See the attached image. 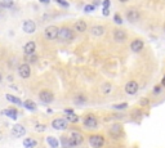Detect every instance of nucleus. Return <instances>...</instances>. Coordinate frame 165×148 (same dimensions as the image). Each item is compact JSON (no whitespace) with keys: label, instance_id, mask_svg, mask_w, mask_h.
Wrapping results in <instances>:
<instances>
[{"label":"nucleus","instance_id":"obj_1","mask_svg":"<svg viewBox=\"0 0 165 148\" xmlns=\"http://www.w3.org/2000/svg\"><path fill=\"white\" fill-rule=\"evenodd\" d=\"M58 37L62 41H69L74 39V32L71 31V28L69 27H61L58 30Z\"/></svg>","mask_w":165,"mask_h":148},{"label":"nucleus","instance_id":"obj_2","mask_svg":"<svg viewBox=\"0 0 165 148\" xmlns=\"http://www.w3.org/2000/svg\"><path fill=\"white\" fill-rule=\"evenodd\" d=\"M89 143L93 148H102V146L105 144V138L102 135L94 134V135H90L89 137Z\"/></svg>","mask_w":165,"mask_h":148},{"label":"nucleus","instance_id":"obj_3","mask_svg":"<svg viewBox=\"0 0 165 148\" xmlns=\"http://www.w3.org/2000/svg\"><path fill=\"white\" fill-rule=\"evenodd\" d=\"M69 142H70V146H80V144L84 142V138L79 131H72L70 135Z\"/></svg>","mask_w":165,"mask_h":148},{"label":"nucleus","instance_id":"obj_4","mask_svg":"<svg viewBox=\"0 0 165 148\" xmlns=\"http://www.w3.org/2000/svg\"><path fill=\"white\" fill-rule=\"evenodd\" d=\"M39 98H40V101L44 102V103H52L53 102V99H54V95H53V93H52L50 90L44 89V90H41V92L39 93Z\"/></svg>","mask_w":165,"mask_h":148},{"label":"nucleus","instance_id":"obj_5","mask_svg":"<svg viewBox=\"0 0 165 148\" xmlns=\"http://www.w3.org/2000/svg\"><path fill=\"white\" fill-rule=\"evenodd\" d=\"M69 125V120L67 118H56L52 121V126L57 130H64Z\"/></svg>","mask_w":165,"mask_h":148},{"label":"nucleus","instance_id":"obj_6","mask_svg":"<svg viewBox=\"0 0 165 148\" xmlns=\"http://www.w3.org/2000/svg\"><path fill=\"white\" fill-rule=\"evenodd\" d=\"M44 35L48 40H54V39H57V36H58V28L56 26H49V27L45 28Z\"/></svg>","mask_w":165,"mask_h":148},{"label":"nucleus","instance_id":"obj_7","mask_svg":"<svg viewBox=\"0 0 165 148\" xmlns=\"http://www.w3.org/2000/svg\"><path fill=\"white\" fill-rule=\"evenodd\" d=\"M18 73H19V76H21L22 79H27V77H30V75H31L30 64L28 63L21 64V66L18 67Z\"/></svg>","mask_w":165,"mask_h":148},{"label":"nucleus","instance_id":"obj_8","mask_svg":"<svg viewBox=\"0 0 165 148\" xmlns=\"http://www.w3.org/2000/svg\"><path fill=\"white\" fill-rule=\"evenodd\" d=\"M84 125H85L88 129H94V128L98 126V120H97L93 115H88L85 118H84Z\"/></svg>","mask_w":165,"mask_h":148},{"label":"nucleus","instance_id":"obj_9","mask_svg":"<svg viewBox=\"0 0 165 148\" xmlns=\"http://www.w3.org/2000/svg\"><path fill=\"white\" fill-rule=\"evenodd\" d=\"M110 135H111L114 139H119V138L123 135V129L119 124H115L112 125L111 129H110Z\"/></svg>","mask_w":165,"mask_h":148},{"label":"nucleus","instance_id":"obj_10","mask_svg":"<svg viewBox=\"0 0 165 148\" xmlns=\"http://www.w3.org/2000/svg\"><path fill=\"white\" fill-rule=\"evenodd\" d=\"M137 90H138V82L137 81H129L127 85H125V92H127V94L133 95L137 93Z\"/></svg>","mask_w":165,"mask_h":148},{"label":"nucleus","instance_id":"obj_11","mask_svg":"<svg viewBox=\"0 0 165 148\" xmlns=\"http://www.w3.org/2000/svg\"><path fill=\"white\" fill-rule=\"evenodd\" d=\"M13 135H14L16 138H21V137H23L25 133H26V129L22 126V125H19V124H16L14 126H13Z\"/></svg>","mask_w":165,"mask_h":148},{"label":"nucleus","instance_id":"obj_12","mask_svg":"<svg viewBox=\"0 0 165 148\" xmlns=\"http://www.w3.org/2000/svg\"><path fill=\"white\" fill-rule=\"evenodd\" d=\"M23 50H25L26 56H31V54H34L35 50H36V44H35L34 41H28V43L25 45Z\"/></svg>","mask_w":165,"mask_h":148},{"label":"nucleus","instance_id":"obj_13","mask_svg":"<svg viewBox=\"0 0 165 148\" xmlns=\"http://www.w3.org/2000/svg\"><path fill=\"white\" fill-rule=\"evenodd\" d=\"M130 49L133 50V51H141L142 49H143V41L140 40V39H135V40L132 41V44H130Z\"/></svg>","mask_w":165,"mask_h":148},{"label":"nucleus","instance_id":"obj_14","mask_svg":"<svg viewBox=\"0 0 165 148\" xmlns=\"http://www.w3.org/2000/svg\"><path fill=\"white\" fill-rule=\"evenodd\" d=\"M127 18L129 22H135L140 19V13H138V11H135V9H130V11L127 12Z\"/></svg>","mask_w":165,"mask_h":148},{"label":"nucleus","instance_id":"obj_15","mask_svg":"<svg viewBox=\"0 0 165 148\" xmlns=\"http://www.w3.org/2000/svg\"><path fill=\"white\" fill-rule=\"evenodd\" d=\"M114 39H115V41L123 43V41L127 39V34H125L123 30H120V28H118V30L114 31Z\"/></svg>","mask_w":165,"mask_h":148},{"label":"nucleus","instance_id":"obj_16","mask_svg":"<svg viewBox=\"0 0 165 148\" xmlns=\"http://www.w3.org/2000/svg\"><path fill=\"white\" fill-rule=\"evenodd\" d=\"M36 28V25L32 21H25L23 22V31L27 32V34H32Z\"/></svg>","mask_w":165,"mask_h":148},{"label":"nucleus","instance_id":"obj_17","mask_svg":"<svg viewBox=\"0 0 165 148\" xmlns=\"http://www.w3.org/2000/svg\"><path fill=\"white\" fill-rule=\"evenodd\" d=\"M36 146H38V142L35 139H32V138H27V139H25V142H23L25 148H35Z\"/></svg>","mask_w":165,"mask_h":148},{"label":"nucleus","instance_id":"obj_18","mask_svg":"<svg viewBox=\"0 0 165 148\" xmlns=\"http://www.w3.org/2000/svg\"><path fill=\"white\" fill-rule=\"evenodd\" d=\"M5 116H9L11 118H13V120H17V109H13V108H8V109H5L4 112H3Z\"/></svg>","mask_w":165,"mask_h":148},{"label":"nucleus","instance_id":"obj_19","mask_svg":"<svg viewBox=\"0 0 165 148\" xmlns=\"http://www.w3.org/2000/svg\"><path fill=\"white\" fill-rule=\"evenodd\" d=\"M86 28H88V27H86V23L84 21H77L75 23V30L77 32H84Z\"/></svg>","mask_w":165,"mask_h":148},{"label":"nucleus","instance_id":"obj_20","mask_svg":"<svg viewBox=\"0 0 165 148\" xmlns=\"http://www.w3.org/2000/svg\"><path fill=\"white\" fill-rule=\"evenodd\" d=\"M103 32H105L103 26H94V27L92 28V34L94 35V36H101V35H103Z\"/></svg>","mask_w":165,"mask_h":148},{"label":"nucleus","instance_id":"obj_21","mask_svg":"<svg viewBox=\"0 0 165 148\" xmlns=\"http://www.w3.org/2000/svg\"><path fill=\"white\" fill-rule=\"evenodd\" d=\"M47 142H48V144H49L52 148H58V146H59L58 140H57L54 137H48V138H47Z\"/></svg>","mask_w":165,"mask_h":148},{"label":"nucleus","instance_id":"obj_22","mask_svg":"<svg viewBox=\"0 0 165 148\" xmlns=\"http://www.w3.org/2000/svg\"><path fill=\"white\" fill-rule=\"evenodd\" d=\"M6 99H8L9 102L16 103V104H18V106L23 104V103L21 102V99H19V98H17V97H13V95H11V94H6Z\"/></svg>","mask_w":165,"mask_h":148},{"label":"nucleus","instance_id":"obj_23","mask_svg":"<svg viewBox=\"0 0 165 148\" xmlns=\"http://www.w3.org/2000/svg\"><path fill=\"white\" fill-rule=\"evenodd\" d=\"M66 116H67V120H69L70 122H72V124H76V122H79V120H80L79 116L75 115L74 112L72 113H70V115H66Z\"/></svg>","mask_w":165,"mask_h":148},{"label":"nucleus","instance_id":"obj_24","mask_svg":"<svg viewBox=\"0 0 165 148\" xmlns=\"http://www.w3.org/2000/svg\"><path fill=\"white\" fill-rule=\"evenodd\" d=\"M23 106L27 109H30V111H35V109H36V104H35L34 102L32 101H26L25 103H23Z\"/></svg>","mask_w":165,"mask_h":148},{"label":"nucleus","instance_id":"obj_25","mask_svg":"<svg viewBox=\"0 0 165 148\" xmlns=\"http://www.w3.org/2000/svg\"><path fill=\"white\" fill-rule=\"evenodd\" d=\"M0 6H1V8H12L13 0H1V1H0Z\"/></svg>","mask_w":165,"mask_h":148},{"label":"nucleus","instance_id":"obj_26","mask_svg":"<svg viewBox=\"0 0 165 148\" xmlns=\"http://www.w3.org/2000/svg\"><path fill=\"white\" fill-rule=\"evenodd\" d=\"M85 102H86V98L83 94H79L75 98V103H76V104H84Z\"/></svg>","mask_w":165,"mask_h":148},{"label":"nucleus","instance_id":"obj_27","mask_svg":"<svg viewBox=\"0 0 165 148\" xmlns=\"http://www.w3.org/2000/svg\"><path fill=\"white\" fill-rule=\"evenodd\" d=\"M102 92L105 93V94H108L110 92H111V84H108V82H106L105 85L102 86Z\"/></svg>","mask_w":165,"mask_h":148},{"label":"nucleus","instance_id":"obj_28","mask_svg":"<svg viewBox=\"0 0 165 148\" xmlns=\"http://www.w3.org/2000/svg\"><path fill=\"white\" fill-rule=\"evenodd\" d=\"M128 107L127 103H120V104H114V108L115 109H125Z\"/></svg>","mask_w":165,"mask_h":148},{"label":"nucleus","instance_id":"obj_29","mask_svg":"<svg viewBox=\"0 0 165 148\" xmlns=\"http://www.w3.org/2000/svg\"><path fill=\"white\" fill-rule=\"evenodd\" d=\"M28 62H30V63H36V62H38V57L34 56V54L28 56Z\"/></svg>","mask_w":165,"mask_h":148},{"label":"nucleus","instance_id":"obj_30","mask_svg":"<svg viewBox=\"0 0 165 148\" xmlns=\"http://www.w3.org/2000/svg\"><path fill=\"white\" fill-rule=\"evenodd\" d=\"M114 21L116 22V23H119V25H121V23H123V19H121V17H120V14H115Z\"/></svg>","mask_w":165,"mask_h":148},{"label":"nucleus","instance_id":"obj_31","mask_svg":"<svg viewBox=\"0 0 165 148\" xmlns=\"http://www.w3.org/2000/svg\"><path fill=\"white\" fill-rule=\"evenodd\" d=\"M56 3H58V4L62 5V6H64V8H69V3L64 1V0H56Z\"/></svg>","mask_w":165,"mask_h":148},{"label":"nucleus","instance_id":"obj_32","mask_svg":"<svg viewBox=\"0 0 165 148\" xmlns=\"http://www.w3.org/2000/svg\"><path fill=\"white\" fill-rule=\"evenodd\" d=\"M94 9H96V6H94V5H86L85 8H84V11L88 13V12H93Z\"/></svg>","mask_w":165,"mask_h":148},{"label":"nucleus","instance_id":"obj_33","mask_svg":"<svg viewBox=\"0 0 165 148\" xmlns=\"http://www.w3.org/2000/svg\"><path fill=\"white\" fill-rule=\"evenodd\" d=\"M35 129H36V131H44L45 130V125H36V126H35Z\"/></svg>","mask_w":165,"mask_h":148},{"label":"nucleus","instance_id":"obj_34","mask_svg":"<svg viewBox=\"0 0 165 148\" xmlns=\"http://www.w3.org/2000/svg\"><path fill=\"white\" fill-rule=\"evenodd\" d=\"M160 92H161V86L157 85V86H155L154 88V94H159Z\"/></svg>","mask_w":165,"mask_h":148},{"label":"nucleus","instance_id":"obj_35","mask_svg":"<svg viewBox=\"0 0 165 148\" xmlns=\"http://www.w3.org/2000/svg\"><path fill=\"white\" fill-rule=\"evenodd\" d=\"M110 4H111L110 0H103V8H110Z\"/></svg>","mask_w":165,"mask_h":148},{"label":"nucleus","instance_id":"obj_36","mask_svg":"<svg viewBox=\"0 0 165 148\" xmlns=\"http://www.w3.org/2000/svg\"><path fill=\"white\" fill-rule=\"evenodd\" d=\"M148 103H150V102H148L147 98H142V99H141V104H142V106H147Z\"/></svg>","mask_w":165,"mask_h":148},{"label":"nucleus","instance_id":"obj_37","mask_svg":"<svg viewBox=\"0 0 165 148\" xmlns=\"http://www.w3.org/2000/svg\"><path fill=\"white\" fill-rule=\"evenodd\" d=\"M102 13H103V16H108L110 14V8H103Z\"/></svg>","mask_w":165,"mask_h":148},{"label":"nucleus","instance_id":"obj_38","mask_svg":"<svg viewBox=\"0 0 165 148\" xmlns=\"http://www.w3.org/2000/svg\"><path fill=\"white\" fill-rule=\"evenodd\" d=\"M72 112H74V109H71V108H66V109H64V113H66V115H70V113H72Z\"/></svg>","mask_w":165,"mask_h":148},{"label":"nucleus","instance_id":"obj_39","mask_svg":"<svg viewBox=\"0 0 165 148\" xmlns=\"http://www.w3.org/2000/svg\"><path fill=\"white\" fill-rule=\"evenodd\" d=\"M161 84H163V85L165 86V76H164V79H163V81H161Z\"/></svg>","mask_w":165,"mask_h":148},{"label":"nucleus","instance_id":"obj_40","mask_svg":"<svg viewBox=\"0 0 165 148\" xmlns=\"http://www.w3.org/2000/svg\"><path fill=\"white\" fill-rule=\"evenodd\" d=\"M41 3H49V0H40Z\"/></svg>","mask_w":165,"mask_h":148},{"label":"nucleus","instance_id":"obj_41","mask_svg":"<svg viewBox=\"0 0 165 148\" xmlns=\"http://www.w3.org/2000/svg\"><path fill=\"white\" fill-rule=\"evenodd\" d=\"M119 1H121V3H125V1H128V0H119Z\"/></svg>","mask_w":165,"mask_h":148},{"label":"nucleus","instance_id":"obj_42","mask_svg":"<svg viewBox=\"0 0 165 148\" xmlns=\"http://www.w3.org/2000/svg\"><path fill=\"white\" fill-rule=\"evenodd\" d=\"M1 80H3V77H1V73H0V82H1Z\"/></svg>","mask_w":165,"mask_h":148}]
</instances>
